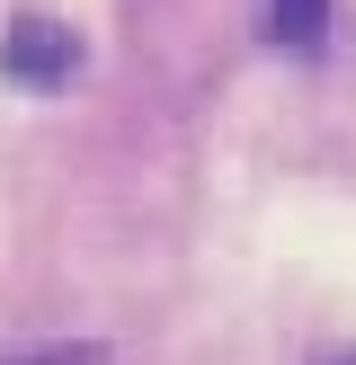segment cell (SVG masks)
Wrapping results in <instances>:
<instances>
[{"label":"cell","mask_w":356,"mask_h":365,"mask_svg":"<svg viewBox=\"0 0 356 365\" xmlns=\"http://www.w3.org/2000/svg\"><path fill=\"white\" fill-rule=\"evenodd\" d=\"M71 71H80V36H71L63 18H45V9L9 18V36H0V81H18V89H71Z\"/></svg>","instance_id":"6da1fadb"},{"label":"cell","mask_w":356,"mask_h":365,"mask_svg":"<svg viewBox=\"0 0 356 365\" xmlns=\"http://www.w3.org/2000/svg\"><path fill=\"white\" fill-rule=\"evenodd\" d=\"M267 36L285 53H320L330 45V0H267Z\"/></svg>","instance_id":"7a4b0ae2"},{"label":"cell","mask_w":356,"mask_h":365,"mask_svg":"<svg viewBox=\"0 0 356 365\" xmlns=\"http://www.w3.org/2000/svg\"><path fill=\"white\" fill-rule=\"evenodd\" d=\"M0 365H107L98 339H71V348H9Z\"/></svg>","instance_id":"3957f363"},{"label":"cell","mask_w":356,"mask_h":365,"mask_svg":"<svg viewBox=\"0 0 356 365\" xmlns=\"http://www.w3.org/2000/svg\"><path fill=\"white\" fill-rule=\"evenodd\" d=\"M320 365H356V356H320Z\"/></svg>","instance_id":"277c9868"}]
</instances>
